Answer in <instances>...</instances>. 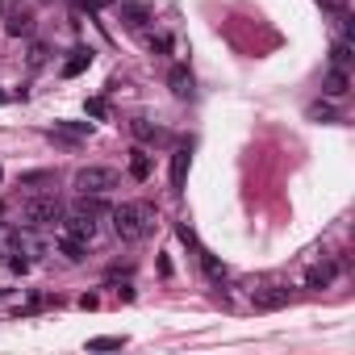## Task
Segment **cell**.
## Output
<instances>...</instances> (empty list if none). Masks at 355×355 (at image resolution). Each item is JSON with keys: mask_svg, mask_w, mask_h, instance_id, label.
I'll return each instance as SVG.
<instances>
[{"mask_svg": "<svg viewBox=\"0 0 355 355\" xmlns=\"http://www.w3.org/2000/svg\"><path fill=\"white\" fill-rule=\"evenodd\" d=\"M63 222V205L55 196H25V205H21V226L30 230H46V226H55Z\"/></svg>", "mask_w": 355, "mask_h": 355, "instance_id": "3", "label": "cell"}, {"mask_svg": "<svg viewBox=\"0 0 355 355\" xmlns=\"http://www.w3.org/2000/svg\"><path fill=\"white\" fill-rule=\"evenodd\" d=\"M310 117L314 122H334V109L330 105H310Z\"/></svg>", "mask_w": 355, "mask_h": 355, "instance_id": "22", "label": "cell"}, {"mask_svg": "<svg viewBox=\"0 0 355 355\" xmlns=\"http://www.w3.org/2000/svg\"><path fill=\"white\" fill-rule=\"evenodd\" d=\"M55 134H59L63 142H80V138L92 134V122H55Z\"/></svg>", "mask_w": 355, "mask_h": 355, "instance_id": "12", "label": "cell"}, {"mask_svg": "<svg viewBox=\"0 0 355 355\" xmlns=\"http://www.w3.org/2000/svg\"><path fill=\"white\" fill-rule=\"evenodd\" d=\"M130 176L134 180H146L150 176V159L142 155V150H134V155H130Z\"/></svg>", "mask_w": 355, "mask_h": 355, "instance_id": "20", "label": "cell"}, {"mask_svg": "<svg viewBox=\"0 0 355 355\" xmlns=\"http://www.w3.org/2000/svg\"><path fill=\"white\" fill-rule=\"evenodd\" d=\"M130 130L142 138V142H168V134L159 126H150V122H130Z\"/></svg>", "mask_w": 355, "mask_h": 355, "instance_id": "17", "label": "cell"}, {"mask_svg": "<svg viewBox=\"0 0 355 355\" xmlns=\"http://www.w3.org/2000/svg\"><path fill=\"white\" fill-rule=\"evenodd\" d=\"M5 100H9V96H5V88H0V105H5Z\"/></svg>", "mask_w": 355, "mask_h": 355, "instance_id": "28", "label": "cell"}, {"mask_svg": "<svg viewBox=\"0 0 355 355\" xmlns=\"http://www.w3.org/2000/svg\"><path fill=\"white\" fill-rule=\"evenodd\" d=\"M88 117H105V100H100V96L88 100Z\"/></svg>", "mask_w": 355, "mask_h": 355, "instance_id": "26", "label": "cell"}, {"mask_svg": "<svg viewBox=\"0 0 355 355\" xmlns=\"http://www.w3.org/2000/svg\"><path fill=\"white\" fill-rule=\"evenodd\" d=\"M188 163H192L188 146H180L176 155H172V192H184V180H188Z\"/></svg>", "mask_w": 355, "mask_h": 355, "instance_id": "10", "label": "cell"}, {"mask_svg": "<svg viewBox=\"0 0 355 355\" xmlns=\"http://www.w3.org/2000/svg\"><path fill=\"white\" fill-rule=\"evenodd\" d=\"M168 88H172L176 100H188V96H192V71H188V63H176V67L168 71Z\"/></svg>", "mask_w": 355, "mask_h": 355, "instance_id": "7", "label": "cell"}, {"mask_svg": "<svg viewBox=\"0 0 355 355\" xmlns=\"http://www.w3.org/2000/svg\"><path fill=\"white\" fill-rule=\"evenodd\" d=\"M0 13H5V30H9L13 38H25V34L34 30V13L21 9L17 0H0Z\"/></svg>", "mask_w": 355, "mask_h": 355, "instance_id": "4", "label": "cell"}, {"mask_svg": "<svg viewBox=\"0 0 355 355\" xmlns=\"http://www.w3.org/2000/svg\"><path fill=\"white\" fill-rule=\"evenodd\" d=\"M251 301H255V310H284V306H288V288H280V284H264V288L251 293Z\"/></svg>", "mask_w": 355, "mask_h": 355, "instance_id": "6", "label": "cell"}, {"mask_svg": "<svg viewBox=\"0 0 355 355\" xmlns=\"http://www.w3.org/2000/svg\"><path fill=\"white\" fill-rule=\"evenodd\" d=\"M347 88H351L347 67H330V71H326V80H322V92H326V96H347Z\"/></svg>", "mask_w": 355, "mask_h": 355, "instance_id": "11", "label": "cell"}, {"mask_svg": "<svg viewBox=\"0 0 355 355\" xmlns=\"http://www.w3.org/2000/svg\"><path fill=\"white\" fill-rule=\"evenodd\" d=\"M196 260H201V272H205V280H209V284H218V288L226 284V268H222V260H218V255H209V251H201V247H196Z\"/></svg>", "mask_w": 355, "mask_h": 355, "instance_id": "8", "label": "cell"}, {"mask_svg": "<svg viewBox=\"0 0 355 355\" xmlns=\"http://www.w3.org/2000/svg\"><path fill=\"white\" fill-rule=\"evenodd\" d=\"M42 63H46V46L34 42V46H30V67H42Z\"/></svg>", "mask_w": 355, "mask_h": 355, "instance_id": "24", "label": "cell"}, {"mask_svg": "<svg viewBox=\"0 0 355 355\" xmlns=\"http://www.w3.org/2000/svg\"><path fill=\"white\" fill-rule=\"evenodd\" d=\"M117 184H122L117 168H105V163L80 168V172H76V180H71V188H76L80 196H105V192H113Z\"/></svg>", "mask_w": 355, "mask_h": 355, "instance_id": "2", "label": "cell"}, {"mask_svg": "<svg viewBox=\"0 0 355 355\" xmlns=\"http://www.w3.org/2000/svg\"><path fill=\"white\" fill-rule=\"evenodd\" d=\"M146 46H150V50H159V55H168V50H172V38H168V34H159V38H146Z\"/></svg>", "mask_w": 355, "mask_h": 355, "instance_id": "23", "label": "cell"}, {"mask_svg": "<svg viewBox=\"0 0 355 355\" xmlns=\"http://www.w3.org/2000/svg\"><path fill=\"white\" fill-rule=\"evenodd\" d=\"M105 5H109V0H80V9H88V13H100Z\"/></svg>", "mask_w": 355, "mask_h": 355, "instance_id": "27", "label": "cell"}, {"mask_svg": "<svg viewBox=\"0 0 355 355\" xmlns=\"http://www.w3.org/2000/svg\"><path fill=\"white\" fill-rule=\"evenodd\" d=\"M176 234H180V242H184V247H196V234H192V226H184V222H180V226H176Z\"/></svg>", "mask_w": 355, "mask_h": 355, "instance_id": "25", "label": "cell"}, {"mask_svg": "<svg viewBox=\"0 0 355 355\" xmlns=\"http://www.w3.org/2000/svg\"><path fill=\"white\" fill-rule=\"evenodd\" d=\"M113 230H117L122 242H142L155 230V209H150L146 201H126V205L113 209Z\"/></svg>", "mask_w": 355, "mask_h": 355, "instance_id": "1", "label": "cell"}, {"mask_svg": "<svg viewBox=\"0 0 355 355\" xmlns=\"http://www.w3.org/2000/svg\"><path fill=\"white\" fill-rule=\"evenodd\" d=\"M88 67H92V50L80 46V50H71V59L63 63V76L71 80V76H80V71H88Z\"/></svg>", "mask_w": 355, "mask_h": 355, "instance_id": "14", "label": "cell"}, {"mask_svg": "<svg viewBox=\"0 0 355 355\" xmlns=\"http://www.w3.org/2000/svg\"><path fill=\"white\" fill-rule=\"evenodd\" d=\"M63 234H71L80 242H92L96 238V218H88V214H63Z\"/></svg>", "mask_w": 355, "mask_h": 355, "instance_id": "5", "label": "cell"}, {"mask_svg": "<svg viewBox=\"0 0 355 355\" xmlns=\"http://www.w3.org/2000/svg\"><path fill=\"white\" fill-rule=\"evenodd\" d=\"M105 209H109V205H105V201H100V196H84L80 205H76V214H88V218H100Z\"/></svg>", "mask_w": 355, "mask_h": 355, "instance_id": "19", "label": "cell"}, {"mask_svg": "<svg viewBox=\"0 0 355 355\" xmlns=\"http://www.w3.org/2000/svg\"><path fill=\"white\" fill-rule=\"evenodd\" d=\"M122 21H126L130 30H146L150 9H146V5H138V0H122Z\"/></svg>", "mask_w": 355, "mask_h": 355, "instance_id": "9", "label": "cell"}, {"mask_svg": "<svg viewBox=\"0 0 355 355\" xmlns=\"http://www.w3.org/2000/svg\"><path fill=\"white\" fill-rule=\"evenodd\" d=\"M59 251H63L71 264H80V260L88 255V242H80V238H71V234H59Z\"/></svg>", "mask_w": 355, "mask_h": 355, "instance_id": "15", "label": "cell"}, {"mask_svg": "<svg viewBox=\"0 0 355 355\" xmlns=\"http://www.w3.org/2000/svg\"><path fill=\"white\" fill-rule=\"evenodd\" d=\"M351 59H355V55H351V42L339 38V42L330 46V67H351Z\"/></svg>", "mask_w": 355, "mask_h": 355, "instance_id": "16", "label": "cell"}, {"mask_svg": "<svg viewBox=\"0 0 355 355\" xmlns=\"http://www.w3.org/2000/svg\"><path fill=\"white\" fill-rule=\"evenodd\" d=\"M117 347H126V339H122V334H100V339H88V351H117Z\"/></svg>", "mask_w": 355, "mask_h": 355, "instance_id": "18", "label": "cell"}, {"mask_svg": "<svg viewBox=\"0 0 355 355\" xmlns=\"http://www.w3.org/2000/svg\"><path fill=\"white\" fill-rule=\"evenodd\" d=\"M38 184H55V172H21V188H38Z\"/></svg>", "mask_w": 355, "mask_h": 355, "instance_id": "21", "label": "cell"}, {"mask_svg": "<svg viewBox=\"0 0 355 355\" xmlns=\"http://www.w3.org/2000/svg\"><path fill=\"white\" fill-rule=\"evenodd\" d=\"M339 276V264H318V268H310V276H306V288H330V280Z\"/></svg>", "mask_w": 355, "mask_h": 355, "instance_id": "13", "label": "cell"}]
</instances>
